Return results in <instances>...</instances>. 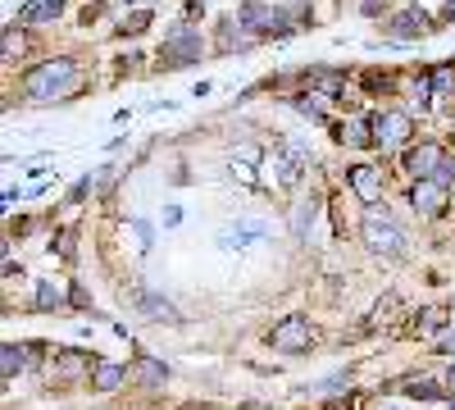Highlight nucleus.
<instances>
[{"instance_id": "4468645a", "label": "nucleus", "mask_w": 455, "mask_h": 410, "mask_svg": "<svg viewBox=\"0 0 455 410\" xmlns=\"http://www.w3.org/2000/svg\"><path fill=\"white\" fill-rule=\"evenodd\" d=\"M124 379H128V365H119V360H105V365L92 369V388L96 392H114Z\"/></svg>"}, {"instance_id": "20e7f679", "label": "nucleus", "mask_w": 455, "mask_h": 410, "mask_svg": "<svg viewBox=\"0 0 455 410\" xmlns=\"http://www.w3.org/2000/svg\"><path fill=\"white\" fill-rule=\"evenodd\" d=\"M264 173H269V182H274V188L291 192L296 182H300V173H306V151H300L296 141L278 146V151L269 156V165H264Z\"/></svg>"}, {"instance_id": "2eb2a0df", "label": "nucleus", "mask_w": 455, "mask_h": 410, "mask_svg": "<svg viewBox=\"0 0 455 410\" xmlns=\"http://www.w3.org/2000/svg\"><path fill=\"white\" fill-rule=\"evenodd\" d=\"M141 310L150 315V319H164V324H182V315L164 301V296H156V292H141Z\"/></svg>"}, {"instance_id": "0eeeda50", "label": "nucleus", "mask_w": 455, "mask_h": 410, "mask_svg": "<svg viewBox=\"0 0 455 410\" xmlns=\"http://www.w3.org/2000/svg\"><path fill=\"white\" fill-rule=\"evenodd\" d=\"M201 51H205L201 32H196V28H187V23H178V28L164 36L160 60H164V64H196V60H201Z\"/></svg>"}, {"instance_id": "5701e85b", "label": "nucleus", "mask_w": 455, "mask_h": 410, "mask_svg": "<svg viewBox=\"0 0 455 410\" xmlns=\"http://www.w3.org/2000/svg\"><path fill=\"white\" fill-rule=\"evenodd\" d=\"M433 182H442V188H451V182H455V160L446 156L442 165H437V173H433Z\"/></svg>"}, {"instance_id": "f257e3e1", "label": "nucleus", "mask_w": 455, "mask_h": 410, "mask_svg": "<svg viewBox=\"0 0 455 410\" xmlns=\"http://www.w3.org/2000/svg\"><path fill=\"white\" fill-rule=\"evenodd\" d=\"M23 92L42 105H55V100H68L83 92V68L73 60H46L23 73Z\"/></svg>"}, {"instance_id": "393cba45", "label": "nucleus", "mask_w": 455, "mask_h": 410, "mask_svg": "<svg viewBox=\"0 0 455 410\" xmlns=\"http://www.w3.org/2000/svg\"><path fill=\"white\" fill-rule=\"evenodd\" d=\"M410 397L428 401V397H437V383H433V379H419V383H410Z\"/></svg>"}, {"instance_id": "412c9836", "label": "nucleus", "mask_w": 455, "mask_h": 410, "mask_svg": "<svg viewBox=\"0 0 455 410\" xmlns=\"http://www.w3.org/2000/svg\"><path fill=\"white\" fill-rule=\"evenodd\" d=\"M78 369H83V356H78V351H64V356H60V383L73 379Z\"/></svg>"}, {"instance_id": "ddd939ff", "label": "nucleus", "mask_w": 455, "mask_h": 410, "mask_svg": "<svg viewBox=\"0 0 455 410\" xmlns=\"http://www.w3.org/2000/svg\"><path fill=\"white\" fill-rule=\"evenodd\" d=\"M60 14H64V0H32V5L19 10V28L46 23V19H60Z\"/></svg>"}, {"instance_id": "423d86ee", "label": "nucleus", "mask_w": 455, "mask_h": 410, "mask_svg": "<svg viewBox=\"0 0 455 410\" xmlns=\"http://www.w3.org/2000/svg\"><path fill=\"white\" fill-rule=\"evenodd\" d=\"M310 342H315V324H310L306 315H291V319L274 324V333H269V347H274V351H283V356L310 351Z\"/></svg>"}, {"instance_id": "6e6552de", "label": "nucleus", "mask_w": 455, "mask_h": 410, "mask_svg": "<svg viewBox=\"0 0 455 410\" xmlns=\"http://www.w3.org/2000/svg\"><path fill=\"white\" fill-rule=\"evenodd\" d=\"M410 205L419 210V214H428V219H437V214H446V188H442V182H433V178H419L410 188Z\"/></svg>"}, {"instance_id": "f03ea898", "label": "nucleus", "mask_w": 455, "mask_h": 410, "mask_svg": "<svg viewBox=\"0 0 455 410\" xmlns=\"http://www.w3.org/2000/svg\"><path fill=\"white\" fill-rule=\"evenodd\" d=\"M360 237H364V246H369L373 255H387V260H401V255H405L401 223H396L387 210H378V205H369V214H364V223H360Z\"/></svg>"}, {"instance_id": "c85d7f7f", "label": "nucleus", "mask_w": 455, "mask_h": 410, "mask_svg": "<svg viewBox=\"0 0 455 410\" xmlns=\"http://www.w3.org/2000/svg\"><path fill=\"white\" fill-rule=\"evenodd\" d=\"M446 383H451V388H455V365H451V374H446Z\"/></svg>"}, {"instance_id": "c756f323", "label": "nucleus", "mask_w": 455, "mask_h": 410, "mask_svg": "<svg viewBox=\"0 0 455 410\" xmlns=\"http://www.w3.org/2000/svg\"><path fill=\"white\" fill-rule=\"evenodd\" d=\"M287 5H306V0H287Z\"/></svg>"}, {"instance_id": "f3484780", "label": "nucleus", "mask_w": 455, "mask_h": 410, "mask_svg": "<svg viewBox=\"0 0 455 410\" xmlns=\"http://www.w3.org/2000/svg\"><path fill=\"white\" fill-rule=\"evenodd\" d=\"M28 356H32V347H14V342L0 351V360H5V365H0V369H5V379L23 374V369H28Z\"/></svg>"}, {"instance_id": "a211bd4d", "label": "nucleus", "mask_w": 455, "mask_h": 410, "mask_svg": "<svg viewBox=\"0 0 455 410\" xmlns=\"http://www.w3.org/2000/svg\"><path fill=\"white\" fill-rule=\"evenodd\" d=\"M341 141L347 146H373V124L369 119H351L347 128H341Z\"/></svg>"}, {"instance_id": "7c9ffc66", "label": "nucleus", "mask_w": 455, "mask_h": 410, "mask_svg": "<svg viewBox=\"0 0 455 410\" xmlns=\"http://www.w3.org/2000/svg\"><path fill=\"white\" fill-rule=\"evenodd\" d=\"M124 5H141V0H124Z\"/></svg>"}, {"instance_id": "9d476101", "label": "nucleus", "mask_w": 455, "mask_h": 410, "mask_svg": "<svg viewBox=\"0 0 455 410\" xmlns=\"http://www.w3.org/2000/svg\"><path fill=\"white\" fill-rule=\"evenodd\" d=\"M347 178H351V192H355L364 205H378V197H383V173H378L373 165H355Z\"/></svg>"}, {"instance_id": "39448f33", "label": "nucleus", "mask_w": 455, "mask_h": 410, "mask_svg": "<svg viewBox=\"0 0 455 410\" xmlns=\"http://www.w3.org/2000/svg\"><path fill=\"white\" fill-rule=\"evenodd\" d=\"M237 23L246 32H274V36H291V19L278 5H259V0H246L237 10Z\"/></svg>"}, {"instance_id": "bb28decb", "label": "nucleus", "mask_w": 455, "mask_h": 410, "mask_svg": "<svg viewBox=\"0 0 455 410\" xmlns=\"http://www.w3.org/2000/svg\"><path fill=\"white\" fill-rule=\"evenodd\" d=\"M437 351H446V356H455V328H446L442 338H437Z\"/></svg>"}, {"instance_id": "6ab92c4d", "label": "nucleus", "mask_w": 455, "mask_h": 410, "mask_svg": "<svg viewBox=\"0 0 455 410\" xmlns=\"http://www.w3.org/2000/svg\"><path fill=\"white\" fill-rule=\"evenodd\" d=\"M137 374H141V383L146 388H160L164 379H169V369L156 360V356H141V365H137Z\"/></svg>"}, {"instance_id": "7ed1b4c3", "label": "nucleus", "mask_w": 455, "mask_h": 410, "mask_svg": "<svg viewBox=\"0 0 455 410\" xmlns=\"http://www.w3.org/2000/svg\"><path fill=\"white\" fill-rule=\"evenodd\" d=\"M369 124H373V146L378 151H401V146L414 137V119L405 115V109H378Z\"/></svg>"}, {"instance_id": "dca6fc26", "label": "nucleus", "mask_w": 455, "mask_h": 410, "mask_svg": "<svg viewBox=\"0 0 455 410\" xmlns=\"http://www.w3.org/2000/svg\"><path fill=\"white\" fill-rule=\"evenodd\" d=\"M315 210H319L315 201H300V205H296V214H291V233H296V242H306V237H310V229H315Z\"/></svg>"}, {"instance_id": "4be33fe9", "label": "nucleus", "mask_w": 455, "mask_h": 410, "mask_svg": "<svg viewBox=\"0 0 455 410\" xmlns=\"http://www.w3.org/2000/svg\"><path fill=\"white\" fill-rule=\"evenodd\" d=\"M296 109H300V115H310V119H323V100L319 96H300Z\"/></svg>"}, {"instance_id": "b1692460", "label": "nucleus", "mask_w": 455, "mask_h": 410, "mask_svg": "<svg viewBox=\"0 0 455 410\" xmlns=\"http://www.w3.org/2000/svg\"><path fill=\"white\" fill-rule=\"evenodd\" d=\"M442 319H446V310H437V306H433V310H424V315H419V328H424V333H433V328H442Z\"/></svg>"}, {"instance_id": "a878e982", "label": "nucleus", "mask_w": 455, "mask_h": 410, "mask_svg": "<svg viewBox=\"0 0 455 410\" xmlns=\"http://www.w3.org/2000/svg\"><path fill=\"white\" fill-rule=\"evenodd\" d=\"M146 23H150V14H132V19H124V28H119V32L128 36V32H141Z\"/></svg>"}, {"instance_id": "cd10ccee", "label": "nucleus", "mask_w": 455, "mask_h": 410, "mask_svg": "<svg viewBox=\"0 0 455 410\" xmlns=\"http://www.w3.org/2000/svg\"><path fill=\"white\" fill-rule=\"evenodd\" d=\"M446 14H451V19H455V0H446Z\"/></svg>"}, {"instance_id": "aec40b11", "label": "nucleus", "mask_w": 455, "mask_h": 410, "mask_svg": "<svg viewBox=\"0 0 455 410\" xmlns=\"http://www.w3.org/2000/svg\"><path fill=\"white\" fill-rule=\"evenodd\" d=\"M64 306V292L55 283H36V310H60Z\"/></svg>"}, {"instance_id": "1a4fd4ad", "label": "nucleus", "mask_w": 455, "mask_h": 410, "mask_svg": "<svg viewBox=\"0 0 455 410\" xmlns=\"http://www.w3.org/2000/svg\"><path fill=\"white\" fill-rule=\"evenodd\" d=\"M428 28H433V19L419 10V5H405L392 23H387V32L392 36H401V42H414V36H428Z\"/></svg>"}, {"instance_id": "f8f14e48", "label": "nucleus", "mask_w": 455, "mask_h": 410, "mask_svg": "<svg viewBox=\"0 0 455 410\" xmlns=\"http://www.w3.org/2000/svg\"><path fill=\"white\" fill-rule=\"evenodd\" d=\"M446 156H442V146H414V151L405 156V169H410V178H433L437 173V165H442Z\"/></svg>"}, {"instance_id": "9b49d317", "label": "nucleus", "mask_w": 455, "mask_h": 410, "mask_svg": "<svg viewBox=\"0 0 455 410\" xmlns=\"http://www.w3.org/2000/svg\"><path fill=\"white\" fill-rule=\"evenodd\" d=\"M264 233H269V223H228V229L219 233V246L223 251H242V246H251V242H259Z\"/></svg>"}]
</instances>
